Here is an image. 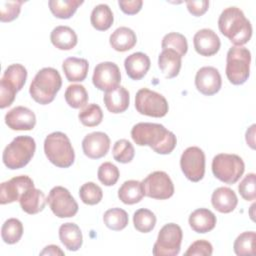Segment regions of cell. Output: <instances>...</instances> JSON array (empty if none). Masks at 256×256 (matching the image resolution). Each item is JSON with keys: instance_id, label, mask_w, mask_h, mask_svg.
<instances>
[{"instance_id": "cell-31", "label": "cell", "mask_w": 256, "mask_h": 256, "mask_svg": "<svg viewBox=\"0 0 256 256\" xmlns=\"http://www.w3.org/2000/svg\"><path fill=\"white\" fill-rule=\"evenodd\" d=\"M90 21L92 26L99 31L108 30L114 21L113 13L107 4H98L91 12Z\"/></svg>"}, {"instance_id": "cell-17", "label": "cell", "mask_w": 256, "mask_h": 256, "mask_svg": "<svg viewBox=\"0 0 256 256\" xmlns=\"http://www.w3.org/2000/svg\"><path fill=\"white\" fill-rule=\"evenodd\" d=\"M110 148V138L104 132H92L87 134L82 140L84 154L91 159L104 157Z\"/></svg>"}, {"instance_id": "cell-39", "label": "cell", "mask_w": 256, "mask_h": 256, "mask_svg": "<svg viewBox=\"0 0 256 256\" xmlns=\"http://www.w3.org/2000/svg\"><path fill=\"white\" fill-rule=\"evenodd\" d=\"M161 47L162 50L172 49L180 56H184L188 50V43L184 35L177 32H171L163 37Z\"/></svg>"}, {"instance_id": "cell-44", "label": "cell", "mask_w": 256, "mask_h": 256, "mask_svg": "<svg viewBox=\"0 0 256 256\" xmlns=\"http://www.w3.org/2000/svg\"><path fill=\"white\" fill-rule=\"evenodd\" d=\"M255 174H247L238 185V191L243 199L246 201H253L256 198V186H255Z\"/></svg>"}, {"instance_id": "cell-43", "label": "cell", "mask_w": 256, "mask_h": 256, "mask_svg": "<svg viewBox=\"0 0 256 256\" xmlns=\"http://www.w3.org/2000/svg\"><path fill=\"white\" fill-rule=\"evenodd\" d=\"M23 1H0L1 22H11L16 19L21 11Z\"/></svg>"}, {"instance_id": "cell-14", "label": "cell", "mask_w": 256, "mask_h": 256, "mask_svg": "<svg viewBox=\"0 0 256 256\" xmlns=\"http://www.w3.org/2000/svg\"><path fill=\"white\" fill-rule=\"evenodd\" d=\"M120 81V69L114 62H101L94 68L92 82L97 89L105 92L111 91L119 86Z\"/></svg>"}, {"instance_id": "cell-18", "label": "cell", "mask_w": 256, "mask_h": 256, "mask_svg": "<svg viewBox=\"0 0 256 256\" xmlns=\"http://www.w3.org/2000/svg\"><path fill=\"white\" fill-rule=\"evenodd\" d=\"M5 123L12 130H32L36 124V116L32 110L24 106H16L5 115Z\"/></svg>"}, {"instance_id": "cell-33", "label": "cell", "mask_w": 256, "mask_h": 256, "mask_svg": "<svg viewBox=\"0 0 256 256\" xmlns=\"http://www.w3.org/2000/svg\"><path fill=\"white\" fill-rule=\"evenodd\" d=\"M64 96L67 104L74 109L85 107L89 99L86 88L81 84L69 85L66 88Z\"/></svg>"}, {"instance_id": "cell-47", "label": "cell", "mask_w": 256, "mask_h": 256, "mask_svg": "<svg viewBox=\"0 0 256 256\" xmlns=\"http://www.w3.org/2000/svg\"><path fill=\"white\" fill-rule=\"evenodd\" d=\"M188 11L194 16L203 15L209 7V1L207 0H198V1H186Z\"/></svg>"}, {"instance_id": "cell-21", "label": "cell", "mask_w": 256, "mask_h": 256, "mask_svg": "<svg viewBox=\"0 0 256 256\" xmlns=\"http://www.w3.org/2000/svg\"><path fill=\"white\" fill-rule=\"evenodd\" d=\"M103 101L109 112L114 114L122 113L126 111L129 107V92L125 87L118 86L111 91L105 92Z\"/></svg>"}, {"instance_id": "cell-10", "label": "cell", "mask_w": 256, "mask_h": 256, "mask_svg": "<svg viewBox=\"0 0 256 256\" xmlns=\"http://www.w3.org/2000/svg\"><path fill=\"white\" fill-rule=\"evenodd\" d=\"M135 108L142 115L160 118L167 114L169 106L166 98L160 93L141 88L135 96Z\"/></svg>"}, {"instance_id": "cell-8", "label": "cell", "mask_w": 256, "mask_h": 256, "mask_svg": "<svg viewBox=\"0 0 256 256\" xmlns=\"http://www.w3.org/2000/svg\"><path fill=\"white\" fill-rule=\"evenodd\" d=\"M245 164L242 158L236 154L220 153L212 160V172L214 176L226 184L236 183L243 175Z\"/></svg>"}, {"instance_id": "cell-42", "label": "cell", "mask_w": 256, "mask_h": 256, "mask_svg": "<svg viewBox=\"0 0 256 256\" xmlns=\"http://www.w3.org/2000/svg\"><path fill=\"white\" fill-rule=\"evenodd\" d=\"M99 181L105 186H112L116 184L119 179V169L111 162L102 163L97 171Z\"/></svg>"}, {"instance_id": "cell-22", "label": "cell", "mask_w": 256, "mask_h": 256, "mask_svg": "<svg viewBox=\"0 0 256 256\" xmlns=\"http://www.w3.org/2000/svg\"><path fill=\"white\" fill-rule=\"evenodd\" d=\"M211 203L218 212L230 213L236 208L238 198L235 192L229 187H219L213 191Z\"/></svg>"}, {"instance_id": "cell-29", "label": "cell", "mask_w": 256, "mask_h": 256, "mask_svg": "<svg viewBox=\"0 0 256 256\" xmlns=\"http://www.w3.org/2000/svg\"><path fill=\"white\" fill-rule=\"evenodd\" d=\"M51 43L60 50H71L77 42V34L75 31L68 26H57L50 34Z\"/></svg>"}, {"instance_id": "cell-30", "label": "cell", "mask_w": 256, "mask_h": 256, "mask_svg": "<svg viewBox=\"0 0 256 256\" xmlns=\"http://www.w3.org/2000/svg\"><path fill=\"white\" fill-rule=\"evenodd\" d=\"M145 196L142 182L137 180L125 181L118 190L119 199L127 205H132L140 202Z\"/></svg>"}, {"instance_id": "cell-9", "label": "cell", "mask_w": 256, "mask_h": 256, "mask_svg": "<svg viewBox=\"0 0 256 256\" xmlns=\"http://www.w3.org/2000/svg\"><path fill=\"white\" fill-rule=\"evenodd\" d=\"M183 232L175 223L165 224L159 231L152 253L154 256H175L180 252Z\"/></svg>"}, {"instance_id": "cell-40", "label": "cell", "mask_w": 256, "mask_h": 256, "mask_svg": "<svg viewBox=\"0 0 256 256\" xmlns=\"http://www.w3.org/2000/svg\"><path fill=\"white\" fill-rule=\"evenodd\" d=\"M79 196L83 203L87 205H96L103 198V191L94 182H86L79 189Z\"/></svg>"}, {"instance_id": "cell-19", "label": "cell", "mask_w": 256, "mask_h": 256, "mask_svg": "<svg viewBox=\"0 0 256 256\" xmlns=\"http://www.w3.org/2000/svg\"><path fill=\"white\" fill-rule=\"evenodd\" d=\"M193 44L196 52L201 56H213L215 55L221 46L218 35L208 28L197 31L193 37Z\"/></svg>"}, {"instance_id": "cell-5", "label": "cell", "mask_w": 256, "mask_h": 256, "mask_svg": "<svg viewBox=\"0 0 256 256\" xmlns=\"http://www.w3.org/2000/svg\"><path fill=\"white\" fill-rule=\"evenodd\" d=\"M35 150L36 143L32 137L17 136L5 147L2 154L3 163L11 170L23 168L30 162Z\"/></svg>"}, {"instance_id": "cell-34", "label": "cell", "mask_w": 256, "mask_h": 256, "mask_svg": "<svg viewBox=\"0 0 256 256\" xmlns=\"http://www.w3.org/2000/svg\"><path fill=\"white\" fill-rule=\"evenodd\" d=\"M23 235V224L17 218L7 219L1 228L2 240L7 244L17 243Z\"/></svg>"}, {"instance_id": "cell-12", "label": "cell", "mask_w": 256, "mask_h": 256, "mask_svg": "<svg viewBox=\"0 0 256 256\" xmlns=\"http://www.w3.org/2000/svg\"><path fill=\"white\" fill-rule=\"evenodd\" d=\"M180 167L185 177L192 181H200L205 174V154L197 146L185 149L180 158Z\"/></svg>"}, {"instance_id": "cell-7", "label": "cell", "mask_w": 256, "mask_h": 256, "mask_svg": "<svg viewBox=\"0 0 256 256\" xmlns=\"http://www.w3.org/2000/svg\"><path fill=\"white\" fill-rule=\"evenodd\" d=\"M27 79L26 68L19 63L9 65L0 80V108L4 109L10 106Z\"/></svg>"}, {"instance_id": "cell-25", "label": "cell", "mask_w": 256, "mask_h": 256, "mask_svg": "<svg viewBox=\"0 0 256 256\" xmlns=\"http://www.w3.org/2000/svg\"><path fill=\"white\" fill-rule=\"evenodd\" d=\"M182 56L172 49H165L159 54L158 66L164 76L168 79L176 77L181 69Z\"/></svg>"}, {"instance_id": "cell-27", "label": "cell", "mask_w": 256, "mask_h": 256, "mask_svg": "<svg viewBox=\"0 0 256 256\" xmlns=\"http://www.w3.org/2000/svg\"><path fill=\"white\" fill-rule=\"evenodd\" d=\"M59 238L69 251H77L83 243L82 232L79 226L71 222L64 223L59 227Z\"/></svg>"}, {"instance_id": "cell-48", "label": "cell", "mask_w": 256, "mask_h": 256, "mask_svg": "<svg viewBox=\"0 0 256 256\" xmlns=\"http://www.w3.org/2000/svg\"><path fill=\"white\" fill-rule=\"evenodd\" d=\"M40 255H64V252L57 245H48L40 252Z\"/></svg>"}, {"instance_id": "cell-35", "label": "cell", "mask_w": 256, "mask_h": 256, "mask_svg": "<svg viewBox=\"0 0 256 256\" xmlns=\"http://www.w3.org/2000/svg\"><path fill=\"white\" fill-rule=\"evenodd\" d=\"M103 221L107 228L120 231L128 225V214L121 208H111L107 210L103 215Z\"/></svg>"}, {"instance_id": "cell-26", "label": "cell", "mask_w": 256, "mask_h": 256, "mask_svg": "<svg viewBox=\"0 0 256 256\" xmlns=\"http://www.w3.org/2000/svg\"><path fill=\"white\" fill-rule=\"evenodd\" d=\"M89 63L84 58L69 57L64 60L62 69L69 82H81L87 77Z\"/></svg>"}, {"instance_id": "cell-36", "label": "cell", "mask_w": 256, "mask_h": 256, "mask_svg": "<svg viewBox=\"0 0 256 256\" xmlns=\"http://www.w3.org/2000/svg\"><path fill=\"white\" fill-rule=\"evenodd\" d=\"M133 224L135 229L139 232L148 233L152 231L156 225V216L149 209H138L133 215Z\"/></svg>"}, {"instance_id": "cell-46", "label": "cell", "mask_w": 256, "mask_h": 256, "mask_svg": "<svg viewBox=\"0 0 256 256\" xmlns=\"http://www.w3.org/2000/svg\"><path fill=\"white\" fill-rule=\"evenodd\" d=\"M118 5L122 12L128 15H134L138 13L143 5L142 0H119Z\"/></svg>"}, {"instance_id": "cell-15", "label": "cell", "mask_w": 256, "mask_h": 256, "mask_svg": "<svg viewBox=\"0 0 256 256\" xmlns=\"http://www.w3.org/2000/svg\"><path fill=\"white\" fill-rule=\"evenodd\" d=\"M34 187L33 180L27 175H20L2 182L0 186V203L2 205L19 201L21 195Z\"/></svg>"}, {"instance_id": "cell-3", "label": "cell", "mask_w": 256, "mask_h": 256, "mask_svg": "<svg viewBox=\"0 0 256 256\" xmlns=\"http://www.w3.org/2000/svg\"><path fill=\"white\" fill-rule=\"evenodd\" d=\"M62 86V78L59 72L52 67L39 70L33 78L29 93L34 101L41 105L51 103Z\"/></svg>"}, {"instance_id": "cell-13", "label": "cell", "mask_w": 256, "mask_h": 256, "mask_svg": "<svg viewBox=\"0 0 256 256\" xmlns=\"http://www.w3.org/2000/svg\"><path fill=\"white\" fill-rule=\"evenodd\" d=\"M142 186L145 196L153 199L164 200L174 194V185L169 175L164 171H154L143 181Z\"/></svg>"}, {"instance_id": "cell-1", "label": "cell", "mask_w": 256, "mask_h": 256, "mask_svg": "<svg viewBox=\"0 0 256 256\" xmlns=\"http://www.w3.org/2000/svg\"><path fill=\"white\" fill-rule=\"evenodd\" d=\"M131 137L138 146H149L162 155L170 154L177 144L175 134L158 123H137L131 129Z\"/></svg>"}, {"instance_id": "cell-6", "label": "cell", "mask_w": 256, "mask_h": 256, "mask_svg": "<svg viewBox=\"0 0 256 256\" xmlns=\"http://www.w3.org/2000/svg\"><path fill=\"white\" fill-rule=\"evenodd\" d=\"M251 53L243 46L229 48L226 57V76L234 85L244 84L250 74Z\"/></svg>"}, {"instance_id": "cell-23", "label": "cell", "mask_w": 256, "mask_h": 256, "mask_svg": "<svg viewBox=\"0 0 256 256\" xmlns=\"http://www.w3.org/2000/svg\"><path fill=\"white\" fill-rule=\"evenodd\" d=\"M189 225L193 231L197 233H207L216 226L215 214L206 208H199L194 210L188 219Z\"/></svg>"}, {"instance_id": "cell-11", "label": "cell", "mask_w": 256, "mask_h": 256, "mask_svg": "<svg viewBox=\"0 0 256 256\" xmlns=\"http://www.w3.org/2000/svg\"><path fill=\"white\" fill-rule=\"evenodd\" d=\"M53 214L59 218H69L78 212V203L68 189L62 186L53 187L47 197Z\"/></svg>"}, {"instance_id": "cell-24", "label": "cell", "mask_w": 256, "mask_h": 256, "mask_svg": "<svg viewBox=\"0 0 256 256\" xmlns=\"http://www.w3.org/2000/svg\"><path fill=\"white\" fill-rule=\"evenodd\" d=\"M47 199L44 193L35 187L26 190L20 197L19 203L24 212L33 215L41 212L46 205Z\"/></svg>"}, {"instance_id": "cell-20", "label": "cell", "mask_w": 256, "mask_h": 256, "mask_svg": "<svg viewBox=\"0 0 256 256\" xmlns=\"http://www.w3.org/2000/svg\"><path fill=\"white\" fill-rule=\"evenodd\" d=\"M151 62L149 57L142 52H135L126 57L124 67L127 75L132 80L142 79L148 72Z\"/></svg>"}, {"instance_id": "cell-16", "label": "cell", "mask_w": 256, "mask_h": 256, "mask_svg": "<svg viewBox=\"0 0 256 256\" xmlns=\"http://www.w3.org/2000/svg\"><path fill=\"white\" fill-rule=\"evenodd\" d=\"M195 86L204 95L211 96L216 94L222 86V79L218 69L212 66L200 68L195 76Z\"/></svg>"}, {"instance_id": "cell-45", "label": "cell", "mask_w": 256, "mask_h": 256, "mask_svg": "<svg viewBox=\"0 0 256 256\" xmlns=\"http://www.w3.org/2000/svg\"><path fill=\"white\" fill-rule=\"evenodd\" d=\"M213 247L207 240H196L194 241L187 251L184 253L185 256H210L212 255Z\"/></svg>"}, {"instance_id": "cell-37", "label": "cell", "mask_w": 256, "mask_h": 256, "mask_svg": "<svg viewBox=\"0 0 256 256\" xmlns=\"http://www.w3.org/2000/svg\"><path fill=\"white\" fill-rule=\"evenodd\" d=\"M255 238L254 231L241 233L234 241L233 248L236 255H254L255 254Z\"/></svg>"}, {"instance_id": "cell-2", "label": "cell", "mask_w": 256, "mask_h": 256, "mask_svg": "<svg viewBox=\"0 0 256 256\" xmlns=\"http://www.w3.org/2000/svg\"><path fill=\"white\" fill-rule=\"evenodd\" d=\"M220 32L235 46H243L252 36V25L243 11L235 6L225 8L219 16Z\"/></svg>"}, {"instance_id": "cell-28", "label": "cell", "mask_w": 256, "mask_h": 256, "mask_svg": "<svg viewBox=\"0 0 256 256\" xmlns=\"http://www.w3.org/2000/svg\"><path fill=\"white\" fill-rule=\"evenodd\" d=\"M109 42L114 50L119 52H125L135 46L137 42V37L132 29L122 26L117 28L110 35Z\"/></svg>"}, {"instance_id": "cell-32", "label": "cell", "mask_w": 256, "mask_h": 256, "mask_svg": "<svg viewBox=\"0 0 256 256\" xmlns=\"http://www.w3.org/2000/svg\"><path fill=\"white\" fill-rule=\"evenodd\" d=\"M83 4L79 0H50L48 2L51 13L59 19H69Z\"/></svg>"}, {"instance_id": "cell-4", "label": "cell", "mask_w": 256, "mask_h": 256, "mask_svg": "<svg viewBox=\"0 0 256 256\" xmlns=\"http://www.w3.org/2000/svg\"><path fill=\"white\" fill-rule=\"evenodd\" d=\"M44 152L48 160L59 168H68L75 160V153L70 139L63 132H52L46 136Z\"/></svg>"}, {"instance_id": "cell-38", "label": "cell", "mask_w": 256, "mask_h": 256, "mask_svg": "<svg viewBox=\"0 0 256 256\" xmlns=\"http://www.w3.org/2000/svg\"><path fill=\"white\" fill-rule=\"evenodd\" d=\"M80 122L87 127H95L103 120V112L99 105L91 103L83 107L78 114Z\"/></svg>"}, {"instance_id": "cell-41", "label": "cell", "mask_w": 256, "mask_h": 256, "mask_svg": "<svg viewBox=\"0 0 256 256\" xmlns=\"http://www.w3.org/2000/svg\"><path fill=\"white\" fill-rule=\"evenodd\" d=\"M114 160L120 163H129L133 160L135 151L133 145L126 139H120L115 142L112 149Z\"/></svg>"}]
</instances>
